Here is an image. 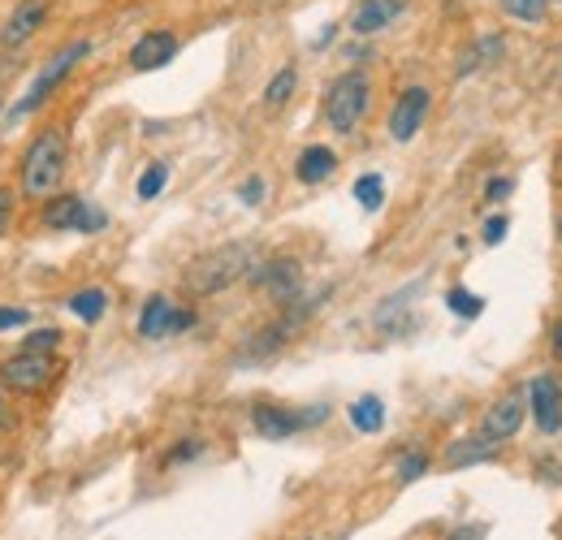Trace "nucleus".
<instances>
[{
    "mask_svg": "<svg viewBox=\"0 0 562 540\" xmlns=\"http://www.w3.org/2000/svg\"><path fill=\"white\" fill-rule=\"evenodd\" d=\"M66 169H70V135H66V126H44L26 143V151L18 160V191L26 200H48V195L61 191Z\"/></svg>",
    "mask_w": 562,
    "mask_h": 540,
    "instance_id": "nucleus-1",
    "label": "nucleus"
},
{
    "mask_svg": "<svg viewBox=\"0 0 562 540\" xmlns=\"http://www.w3.org/2000/svg\"><path fill=\"white\" fill-rule=\"evenodd\" d=\"M251 265H256V243H225L216 251H204L200 260H191L182 269V285L191 299H212V294H225L229 285L247 281Z\"/></svg>",
    "mask_w": 562,
    "mask_h": 540,
    "instance_id": "nucleus-2",
    "label": "nucleus"
},
{
    "mask_svg": "<svg viewBox=\"0 0 562 540\" xmlns=\"http://www.w3.org/2000/svg\"><path fill=\"white\" fill-rule=\"evenodd\" d=\"M91 53H95V44H91L87 35H78V40H70V44H61V48L40 66V74L31 78V87H26V91H22V100L9 109V117H4V122H9V126H18V122H26L31 113H40V109H44V104H48V100L70 82L74 69L82 66Z\"/></svg>",
    "mask_w": 562,
    "mask_h": 540,
    "instance_id": "nucleus-3",
    "label": "nucleus"
},
{
    "mask_svg": "<svg viewBox=\"0 0 562 540\" xmlns=\"http://www.w3.org/2000/svg\"><path fill=\"white\" fill-rule=\"evenodd\" d=\"M372 104V82L363 69H347L325 87V122L334 135H355L359 122L368 117Z\"/></svg>",
    "mask_w": 562,
    "mask_h": 540,
    "instance_id": "nucleus-4",
    "label": "nucleus"
},
{
    "mask_svg": "<svg viewBox=\"0 0 562 540\" xmlns=\"http://www.w3.org/2000/svg\"><path fill=\"white\" fill-rule=\"evenodd\" d=\"M57 355H35V350H18L0 363V385L4 394H18V398H35L44 390H53L57 381Z\"/></svg>",
    "mask_w": 562,
    "mask_h": 540,
    "instance_id": "nucleus-5",
    "label": "nucleus"
},
{
    "mask_svg": "<svg viewBox=\"0 0 562 540\" xmlns=\"http://www.w3.org/2000/svg\"><path fill=\"white\" fill-rule=\"evenodd\" d=\"M53 4L57 0H18L0 22V48L4 53H22L35 35H44V26L53 18Z\"/></svg>",
    "mask_w": 562,
    "mask_h": 540,
    "instance_id": "nucleus-6",
    "label": "nucleus"
},
{
    "mask_svg": "<svg viewBox=\"0 0 562 540\" xmlns=\"http://www.w3.org/2000/svg\"><path fill=\"white\" fill-rule=\"evenodd\" d=\"M247 281L256 285V290H265L273 303H294L299 294H303V265L294 260V256H273V260H256L251 272H247Z\"/></svg>",
    "mask_w": 562,
    "mask_h": 540,
    "instance_id": "nucleus-7",
    "label": "nucleus"
},
{
    "mask_svg": "<svg viewBox=\"0 0 562 540\" xmlns=\"http://www.w3.org/2000/svg\"><path fill=\"white\" fill-rule=\"evenodd\" d=\"M329 415V406H312V410H290V406H273V403H260L251 410V428L269 441H285L303 428H316L321 419Z\"/></svg>",
    "mask_w": 562,
    "mask_h": 540,
    "instance_id": "nucleus-8",
    "label": "nucleus"
},
{
    "mask_svg": "<svg viewBox=\"0 0 562 540\" xmlns=\"http://www.w3.org/2000/svg\"><path fill=\"white\" fill-rule=\"evenodd\" d=\"M528 415L541 432H562V385L554 372H541L528 381Z\"/></svg>",
    "mask_w": 562,
    "mask_h": 540,
    "instance_id": "nucleus-9",
    "label": "nucleus"
},
{
    "mask_svg": "<svg viewBox=\"0 0 562 540\" xmlns=\"http://www.w3.org/2000/svg\"><path fill=\"white\" fill-rule=\"evenodd\" d=\"M428 104H432L428 87H407L394 100V109H390V138L394 143H412V138L420 135L424 117H428Z\"/></svg>",
    "mask_w": 562,
    "mask_h": 540,
    "instance_id": "nucleus-10",
    "label": "nucleus"
},
{
    "mask_svg": "<svg viewBox=\"0 0 562 540\" xmlns=\"http://www.w3.org/2000/svg\"><path fill=\"white\" fill-rule=\"evenodd\" d=\"M524 419H528V398H524L519 390H510V394H502V398L485 410L481 437H490V441H510V437H519Z\"/></svg>",
    "mask_w": 562,
    "mask_h": 540,
    "instance_id": "nucleus-11",
    "label": "nucleus"
},
{
    "mask_svg": "<svg viewBox=\"0 0 562 540\" xmlns=\"http://www.w3.org/2000/svg\"><path fill=\"white\" fill-rule=\"evenodd\" d=\"M178 57V35L173 31H147V35H139L135 40V48H131V69L135 74H151V69L169 66Z\"/></svg>",
    "mask_w": 562,
    "mask_h": 540,
    "instance_id": "nucleus-12",
    "label": "nucleus"
},
{
    "mask_svg": "<svg viewBox=\"0 0 562 540\" xmlns=\"http://www.w3.org/2000/svg\"><path fill=\"white\" fill-rule=\"evenodd\" d=\"M173 316H178V307L165 299V294H151L147 303H143L139 312V338L143 341H160V338H173Z\"/></svg>",
    "mask_w": 562,
    "mask_h": 540,
    "instance_id": "nucleus-13",
    "label": "nucleus"
},
{
    "mask_svg": "<svg viewBox=\"0 0 562 540\" xmlns=\"http://www.w3.org/2000/svg\"><path fill=\"white\" fill-rule=\"evenodd\" d=\"M398 13H403V0H359V9L351 13V31L368 40V35L385 31Z\"/></svg>",
    "mask_w": 562,
    "mask_h": 540,
    "instance_id": "nucleus-14",
    "label": "nucleus"
},
{
    "mask_svg": "<svg viewBox=\"0 0 562 540\" xmlns=\"http://www.w3.org/2000/svg\"><path fill=\"white\" fill-rule=\"evenodd\" d=\"M334 169H338V151H334V147H325V143L303 147V156H299V165H294V173H299V182H303V187H321Z\"/></svg>",
    "mask_w": 562,
    "mask_h": 540,
    "instance_id": "nucleus-15",
    "label": "nucleus"
},
{
    "mask_svg": "<svg viewBox=\"0 0 562 540\" xmlns=\"http://www.w3.org/2000/svg\"><path fill=\"white\" fill-rule=\"evenodd\" d=\"M66 307L74 312V320H82V325H100L104 312H109V290H104V285H82V290H74Z\"/></svg>",
    "mask_w": 562,
    "mask_h": 540,
    "instance_id": "nucleus-16",
    "label": "nucleus"
},
{
    "mask_svg": "<svg viewBox=\"0 0 562 540\" xmlns=\"http://www.w3.org/2000/svg\"><path fill=\"white\" fill-rule=\"evenodd\" d=\"M78 212H82V200H78V195H48V200H44V212H40V221H44V229L66 234V229L78 225Z\"/></svg>",
    "mask_w": 562,
    "mask_h": 540,
    "instance_id": "nucleus-17",
    "label": "nucleus"
},
{
    "mask_svg": "<svg viewBox=\"0 0 562 540\" xmlns=\"http://www.w3.org/2000/svg\"><path fill=\"white\" fill-rule=\"evenodd\" d=\"M497 441L490 437H463V441H454L450 450H446V468H472V463H490Z\"/></svg>",
    "mask_w": 562,
    "mask_h": 540,
    "instance_id": "nucleus-18",
    "label": "nucleus"
},
{
    "mask_svg": "<svg viewBox=\"0 0 562 540\" xmlns=\"http://www.w3.org/2000/svg\"><path fill=\"white\" fill-rule=\"evenodd\" d=\"M502 48H506V44H502V35H481V40L459 57V69H454V74H459V78H468V74H476V69H490L493 61L502 57Z\"/></svg>",
    "mask_w": 562,
    "mask_h": 540,
    "instance_id": "nucleus-19",
    "label": "nucleus"
},
{
    "mask_svg": "<svg viewBox=\"0 0 562 540\" xmlns=\"http://www.w3.org/2000/svg\"><path fill=\"white\" fill-rule=\"evenodd\" d=\"M347 415H351L355 432H368V437H372V432H381V428H385V403H381L376 394H363V398H355Z\"/></svg>",
    "mask_w": 562,
    "mask_h": 540,
    "instance_id": "nucleus-20",
    "label": "nucleus"
},
{
    "mask_svg": "<svg viewBox=\"0 0 562 540\" xmlns=\"http://www.w3.org/2000/svg\"><path fill=\"white\" fill-rule=\"evenodd\" d=\"M294 87H299V69L281 66L278 74H273V82L265 87V109H269V113L285 109V104H290V95H294Z\"/></svg>",
    "mask_w": 562,
    "mask_h": 540,
    "instance_id": "nucleus-21",
    "label": "nucleus"
},
{
    "mask_svg": "<svg viewBox=\"0 0 562 540\" xmlns=\"http://www.w3.org/2000/svg\"><path fill=\"white\" fill-rule=\"evenodd\" d=\"M446 307H450L459 320H476V316L485 312V299H481V294H472V290H463V285H454V290L446 294Z\"/></svg>",
    "mask_w": 562,
    "mask_h": 540,
    "instance_id": "nucleus-22",
    "label": "nucleus"
},
{
    "mask_svg": "<svg viewBox=\"0 0 562 540\" xmlns=\"http://www.w3.org/2000/svg\"><path fill=\"white\" fill-rule=\"evenodd\" d=\"M355 200H359V207L376 212V207L385 203V178H381V173H363V178L355 182Z\"/></svg>",
    "mask_w": 562,
    "mask_h": 540,
    "instance_id": "nucleus-23",
    "label": "nucleus"
},
{
    "mask_svg": "<svg viewBox=\"0 0 562 540\" xmlns=\"http://www.w3.org/2000/svg\"><path fill=\"white\" fill-rule=\"evenodd\" d=\"M502 13H510L515 22H541L550 13V0H497Z\"/></svg>",
    "mask_w": 562,
    "mask_h": 540,
    "instance_id": "nucleus-24",
    "label": "nucleus"
},
{
    "mask_svg": "<svg viewBox=\"0 0 562 540\" xmlns=\"http://www.w3.org/2000/svg\"><path fill=\"white\" fill-rule=\"evenodd\" d=\"M57 346H61V329H53V325L31 329L26 338L18 341V350H35V355H57Z\"/></svg>",
    "mask_w": 562,
    "mask_h": 540,
    "instance_id": "nucleus-25",
    "label": "nucleus"
},
{
    "mask_svg": "<svg viewBox=\"0 0 562 540\" xmlns=\"http://www.w3.org/2000/svg\"><path fill=\"white\" fill-rule=\"evenodd\" d=\"M165 187H169V165H165V160H156V165H147V169H143L139 200H156Z\"/></svg>",
    "mask_w": 562,
    "mask_h": 540,
    "instance_id": "nucleus-26",
    "label": "nucleus"
},
{
    "mask_svg": "<svg viewBox=\"0 0 562 540\" xmlns=\"http://www.w3.org/2000/svg\"><path fill=\"white\" fill-rule=\"evenodd\" d=\"M428 472V454L424 450H403L398 454V484H416Z\"/></svg>",
    "mask_w": 562,
    "mask_h": 540,
    "instance_id": "nucleus-27",
    "label": "nucleus"
},
{
    "mask_svg": "<svg viewBox=\"0 0 562 540\" xmlns=\"http://www.w3.org/2000/svg\"><path fill=\"white\" fill-rule=\"evenodd\" d=\"M204 450H209V446H204L200 437H187V441H178V446H173V450H169L160 463H165V468H178V463H195Z\"/></svg>",
    "mask_w": 562,
    "mask_h": 540,
    "instance_id": "nucleus-28",
    "label": "nucleus"
},
{
    "mask_svg": "<svg viewBox=\"0 0 562 540\" xmlns=\"http://www.w3.org/2000/svg\"><path fill=\"white\" fill-rule=\"evenodd\" d=\"M78 234H104L109 229V212L104 207H95V203H82V212H78V225H74Z\"/></svg>",
    "mask_w": 562,
    "mask_h": 540,
    "instance_id": "nucleus-29",
    "label": "nucleus"
},
{
    "mask_svg": "<svg viewBox=\"0 0 562 540\" xmlns=\"http://www.w3.org/2000/svg\"><path fill=\"white\" fill-rule=\"evenodd\" d=\"M26 325H31V312H26V307H0V334L26 329Z\"/></svg>",
    "mask_w": 562,
    "mask_h": 540,
    "instance_id": "nucleus-30",
    "label": "nucleus"
},
{
    "mask_svg": "<svg viewBox=\"0 0 562 540\" xmlns=\"http://www.w3.org/2000/svg\"><path fill=\"white\" fill-rule=\"evenodd\" d=\"M265 191H269L265 178H247V182L238 187V200L247 203V207H260V203H265Z\"/></svg>",
    "mask_w": 562,
    "mask_h": 540,
    "instance_id": "nucleus-31",
    "label": "nucleus"
},
{
    "mask_svg": "<svg viewBox=\"0 0 562 540\" xmlns=\"http://www.w3.org/2000/svg\"><path fill=\"white\" fill-rule=\"evenodd\" d=\"M506 229H510V221H506V216H490V221H485V229H481L485 247H497V243L506 238Z\"/></svg>",
    "mask_w": 562,
    "mask_h": 540,
    "instance_id": "nucleus-32",
    "label": "nucleus"
},
{
    "mask_svg": "<svg viewBox=\"0 0 562 540\" xmlns=\"http://www.w3.org/2000/svg\"><path fill=\"white\" fill-rule=\"evenodd\" d=\"M510 191H515V178H493L490 187H485V200L497 203V200H506Z\"/></svg>",
    "mask_w": 562,
    "mask_h": 540,
    "instance_id": "nucleus-33",
    "label": "nucleus"
},
{
    "mask_svg": "<svg viewBox=\"0 0 562 540\" xmlns=\"http://www.w3.org/2000/svg\"><path fill=\"white\" fill-rule=\"evenodd\" d=\"M13 225V191H0V234H9Z\"/></svg>",
    "mask_w": 562,
    "mask_h": 540,
    "instance_id": "nucleus-34",
    "label": "nucleus"
},
{
    "mask_svg": "<svg viewBox=\"0 0 562 540\" xmlns=\"http://www.w3.org/2000/svg\"><path fill=\"white\" fill-rule=\"evenodd\" d=\"M481 532H485V528H476V524H472V528H454L446 540H481Z\"/></svg>",
    "mask_w": 562,
    "mask_h": 540,
    "instance_id": "nucleus-35",
    "label": "nucleus"
},
{
    "mask_svg": "<svg viewBox=\"0 0 562 540\" xmlns=\"http://www.w3.org/2000/svg\"><path fill=\"white\" fill-rule=\"evenodd\" d=\"M550 350H554V359L562 363V316H559V325H554V334H550Z\"/></svg>",
    "mask_w": 562,
    "mask_h": 540,
    "instance_id": "nucleus-36",
    "label": "nucleus"
},
{
    "mask_svg": "<svg viewBox=\"0 0 562 540\" xmlns=\"http://www.w3.org/2000/svg\"><path fill=\"white\" fill-rule=\"evenodd\" d=\"M9 69H13V53H9V57H0V78H9Z\"/></svg>",
    "mask_w": 562,
    "mask_h": 540,
    "instance_id": "nucleus-37",
    "label": "nucleus"
},
{
    "mask_svg": "<svg viewBox=\"0 0 562 540\" xmlns=\"http://www.w3.org/2000/svg\"><path fill=\"white\" fill-rule=\"evenodd\" d=\"M0 415H4V385H0Z\"/></svg>",
    "mask_w": 562,
    "mask_h": 540,
    "instance_id": "nucleus-38",
    "label": "nucleus"
},
{
    "mask_svg": "<svg viewBox=\"0 0 562 540\" xmlns=\"http://www.w3.org/2000/svg\"><path fill=\"white\" fill-rule=\"evenodd\" d=\"M0 117H4V95H0Z\"/></svg>",
    "mask_w": 562,
    "mask_h": 540,
    "instance_id": "nucleus-39",
    "label": "nucleus"
},
{
    "mask_svg": "<svg viewBox=\"0 0 562 540\" xmlns=\"http://www.w3.org/2000/svg\"><path fill=\"white\" fill-rule=\"evenodd\" d=\"M559 238H562V221H559Z\"/></svg>",
    "mask_w": 562,
    "mask_h": 540,
    "instance_id": "nucleus-40",
    "label": "nucleus"
},
{
    "mask_svg": "<svg viewBox=\"0 0 562 540\" xmlns=\"http://www.w3.org/2000/svg\"><path fill=\"white\" fill-rule=\"evenodd\" d=\"M550 4H559V0H550Z\"/></svg>",
    "mask_w": 562,
    "mask_h": 540,
    "instance_id": "nucleus-41",
    "label": "nucleus"
}]
</instances>
